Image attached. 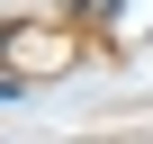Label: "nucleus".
<instances>
[{"label":"nucleus","mask_w":153,"mask_h":144,"mask_svg":"<svg viewBox=\"0 0 153 144\" xmlns=\"http://www.w3.org/2000/svg\"><path fill=\"white\" fill-rule=\"evenodd\" d=\"M0 108H18V72H9V81H0Z\"/></svg>","instance_id":"f257e3e1"}]
</instances>
